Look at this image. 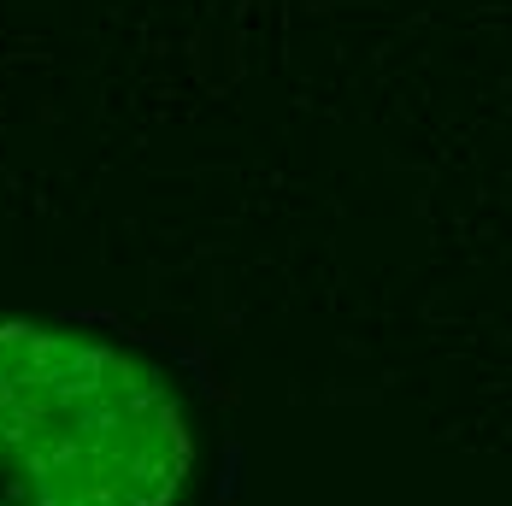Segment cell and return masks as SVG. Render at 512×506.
<instances>
[{"label": "cell", "mask_w": 512, "mask_h": 506, "mask_svg": "<svg viewBox=\"0 0 512 506\" xmlns=\"http://www.w3.org/2000/svg\"><path fill=\"white\" fill-rule=\"evenodd\" d=\"M195 471L183 406L142 359L0 324V506H177Z\"/></svg>", "instance_id": "cell-1"}]
</instances>
